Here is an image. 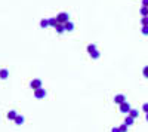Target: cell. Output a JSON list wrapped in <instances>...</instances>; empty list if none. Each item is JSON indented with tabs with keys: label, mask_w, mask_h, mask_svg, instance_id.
<instances>
[{
	"label": "cell",
	"mask_w": 148,
	"mask_h": 132,
	"mask_svg": "<svg viewBox=\"0 0 148 132\" xmlns=\"http://www.w3.org/2000/svg\"><path fill=\"white\" fill-rule=\"evenodd\" d=\"M40 27H41V28H46V27H49V18L48 19H41V21H40Z\"/></svg>",
	"instance_id": "cell-15"
},
{
	"label": "cell",
	"mask_w": 148,
	"mask_h": 132,
	"mask_svg": "<svg viewBox=\"0 0 148 132\" xmlns=\"http://www.w3.org/2000/svg\"><path fill=\"white\" fill-rule=\"evenodd\" d=\"M133 122H135V119H133L132 116H129V114H127V116H126V119H124V123L127 125V126H132Z\"/></svg>",
	"instance_id": "cell-8"
},
{
	"label": "cell",
	"mask_w": 148,
	"mask_h": 132,
	"mask_svg": "<svg viewBox=\"0 0 148 132\" xmlns=\"http://www.w3.org/2000/svg\"><path fill=\"white\" fill-rule=\"evenodd\" d=\"M0 70H2V68H0Z\"/></svg>",
	"instance_id": "cell-26"
},
{
	"label": "cell",
	"mask_w": 148,
	"mask_h": 132,
	"mask_svg": "<svg viewBox=\"0 0 148 132\" xmlns=\"http://www.w3.org/2000/svg\"><path fill=\"white\" fill-rule=\"evenodd\" d=\"M111 132H120V129H118L117 126H115V128H113V129H111Z\"/></svg>",
	"instance_id": "cell-24"
},
{
	"label": "cell",
	"mask_w": 148,
	"mask_h": 132,
	"mask_svg": "<svg viewBox=\"0 0 148 132\" xmlns=\"http://www.w3.org/2000/svg\"><path fill=\"white\" fill-rule=\"evenodd\" d=\"M7 77H9V71H7L6 68H2V70H0V79L6 80Z\"/></svg>",
	"instance_id": "cell-6"
},
{
	"label": "cell",
	"mask_w": 148,
	"mask_h": 132,
	"mask_svg": "<svg viewBox=\"0 0 148 132\" xmlns=\"http://www.w3.org/2000/svg\"><path fill=\"white\" fill-rule=\"evenodd\" d=\"M55 30H56V33H64V31H65V27H64V24H58V25L55 27Z\"/></svg>",
	"instance_id": "cell-10"
},
{
	"label": "cell",
	"mask_w": 148,
	"mask_h": 132,
	"mask_svg": "<svg viewBox=\"0 0 148 132\" xmlns=\"http://www.w3.org/2000/svg\"><path fill=\"white\" fill-rule=\"evenodd\" d=\"M129 116H132L133 119H136V117L139 116V111H138V110H135V108H132V110L129 111Z\"/></svg>",
	"instance_id": "cell-12"
},
{
	"label": "cell",
	"mask_w": 148,
	"mask_h": 132,
	"mask_svg": "<svg viewBox=\"0 0 148 132\" xmlns=\"http://www.w3.org/2000/svg\"><path fill=\"white\" fill-rule=\"evenodd\" d=\"M142 110H144L145 113H148V102H145L144 106H142Z\"/></svg>",
	"instance_id": "cell-22"
},
{
	"label": "cell",
	"mask_w": 148,
	"mask_h": 132,
	"mask_svg": "<svg viewBox=\"0 0 148 132\" xmlns=\"http://www.w3.org/2000/svg\"><path fill=\"white\" fill-rule=\"evenodd\" d=\"M141 22H142V25H148V16H142Z\"/></svg>",
	"instance_id": "cell-20"
},
{
	"label": "cell",
	"mask_w": 148,
	"mask_h": 132,
	"mask_svg": "<svg viewBox=\"0 0 148 132\" xmlns=\"http://www.w3.org/2000/svg\"><path fill=\"white\" fill-rule=\"evenodd\" d=\"M147 122H148V113H147Z\"/></svg>",
	"instance_id": "cell-25"
},
{
	"label": "cell",
	"mask_w": 148,
	"mask_h": 132,
	"mask_svg": "<svg viewBox=\"0 0 148 132\" xmlns=\"http://www.w3.org/2000/svg\"><path fill=\"white\" fill-rule=\"evenodd\" d=\"M130 104L127 101L126 102H123V104H120V111H122V113H124V114H129V111H130Z\"/></svg>",
	"instance_id": "cell-3"
},
{
	"label": "cell",
	"mask_w": 148,
	"mask_h": 132,
	"mask_svg": "<svg viewBox=\"0 0 148 132\" xmlns=\"http://www.w3.org/2000/svg\"><path fill=\"white\" fill-rule=\"evenodd\" d=\"M118 129H120V132H127V125H126V123L120 125V126H118Z\"/></svg>",
	"instance_id": "cell-17"
},
{
	"label": "cell",
	"mask_w": 148,
	"mask_h": 132,
	"mask_svg": "<svg viewBox=\"0 0 148 132\" xmlns=\"http://www.w3.org/2000/svg\"><path fill=\"white\" fill-rule=\"evenodd\" d=\"M141 15H142V16H148V8H147V6H142V8H141Z\"/></svg>",
	"instance_id": "cell-16"
},
{
	"label": "cell",
	"mask_w": 148,
	"mask_h": 132,
	"mask_svg": "<svg viewBox=\"0 0 148 132\" xmlns=\"http://www.w3.org/2000/svg\"><path fill=\"white\" fill-rule=\"evenodd\" d=\"M34 97H36L37 99H43L44 97H46V91H44L43 88H39V89L34 91Z\"/></svg>",
	"instance_id": "cell-2"
},
{
	"label": "cell",
	"mask_w": 148,
	"mask_h": 132,
	"mask_svg": "<svg viewBox=\"0 0 148 132\" xmlns=\"http://www.w3.org/2000/svg\"><path fill=\"white\" fill-rule=\"evenodd\" d=\"M95 49H96V45H89V46H87V52H89V53L92 52V51H95Z\"/></svg>",
	"instance_id": "cell-21"
},
{
	"label": "cell",
	"mask_w": 148,
	"mask_h": 132,
	"mask_svg": "<svg viewBox=\"0 0 148 132\" xmlns=\"http://www.w3.org/2000/svg\"><path fill=\"white\" fill-rule=\"evenodd\" d=\"M142 74H144L145 79H148V65H145V67H144V70H142Z\"/></svg>",
	"instance_id": "cell-18"
},
{
	"label": "cell",
	"mask_w": 148,
	"mask_h": 132,
	"mask_svg": "<svg viewBox=\"0 0 148 132\" xmlns=\"http://www.w3.org/2000/svg\"><path fill=\"white\" fill-rule=\"evenodd\" d=\"M142 6H147L148 8V0H142Z\"/></svg>",
	"instance_id": "cell-23"
},
{
	"label": "cell",
	"mask_w": 148,
	"mask_h": 132,
	"mask_svg": "<svg viewBox=\"0 0 148 132\" xmlns=\"http://www.w3.org/2000/svg\"><path fill=\"white\" fill-rule=\"evenodd\" d=\"M58 24L59 22H58V19H56V18H49V25H50V27H53V28H55Z\"/></svg>",
	"instance_id": "cell-11"
},
{
	"label": "cell",
	"mask_w": 148,
	"mask_h": 132,
	"mask_svg": "<svg viewBox=\"0 0 148 132\" xmlns=\"http://www.w3.org/2000/svg\"><path fill=\"white\" fill-rule=\"evenodd\" d=\"M64 27H65V31H73L74 30V24L71 22V21L65 22V24H64Z\"/></svg>",
	"instance_id": "cell-9"
},
{
	"label": "cell",
	"mask_w": 148,
	"mask_h": 132,
	"mask_svg": "<svg viewBox=\"0 0 148 132\" xmlns=\"http://www.w3.org/2000/svg\"><path fill=\"white\" fill-rule=\"evenodd\" d=\"M30 86L33 88V91H36V89L41 88V80L40 79H33L31 82H30Z\"/></svg>",
	"instance_id": "cell-4"
},
{
	"label": "cell",
	"mask_w": 148,
	"mask_h": 132,
	"mask_svg": "<svg viewBox=\"0 0 148 132\" xmlns=\"http://www.w3.org/2000/svg\"><path fill=\"white\" fill-rule=\"evenodd\" d=\"M99 55H101V53L98 52V49H95V51H92V52H90V57H92L93 60H98V58H99Z\"/></svg>",
	"instance_id": "cell-13"
},
{
	"label": "cell",
	"mask_w": 148,
	"mask_h": 132,
	"mask_svg": "<svg viewBox=\"0 0 148 132\" xmlns=\"http://www.w3.org/2000/svg\"><path fill=\"white\" fill-rule=\"evenodd\" d=\"M56 19H58L59 24H65V22H68V21H70V15H68L67 12H61V13H58Z\"/></svg>",
	"instance_id": "cell-1"
},
{
	"label": "cell",
	"mask_w": 148,
	"mask_h": 132,
	"mask_svg": "<svg viewBox=\"0 0 148 132\" xmlns=\"http://www.w3.org/2000/svg\"><path fill=\"white\" fill-rule=\"evenodd\" d=\"M15 123H16V125H22V123H24V117H22L21 114H18L16 119H15Z\"/></svg>",
	"instance_id": "cell-14"
},
{
	"label": "cell",
	"mask_w": 148,
	"mask_h": 132,
	"mask_svg": "<svg viewBox=\"0 0 148 132\" xmlns=\"http://www.w3.org/2000/svg\"><path fill=\"white\" fill-rule=\"evenodd\" d=\"M16 116H18V113H16L15 110H11V111L7 113V119H9V120H15V119H16Z\"/></svg>",
	"instance_id": "cell-7"
},
{
	"label": "cell",
	"mask_w": 148,
	"mask_h": 132,
	"mask_svg": "<svg viewBox=\"0 0 148 132\" xmlns=\"http://www.w3.org/2000/svg\"><path fill=\"white\" fill-rule=\"evenodd\" d=\"M114 102L115 104H118V106H120V104H123V102H126V97L123 94H118V95H115L114 97Z\"/></svg>",
	"instance_id": "cell-5"
},
{
	"label": "cell",
	"mask_w": 148,
	"mask_h": 132,
	"mask_svg": "<svg viewBox=\"0 0 148 132\" xmlns=\"http://www.w3.org/2000/svg\"><path fill=\"white\" fill-rule=\"evenodd\" d=\"M142 34L148 36V25H142Z\"/></svg>",
	"instance_id": "cell-19"
}]
</instances>
